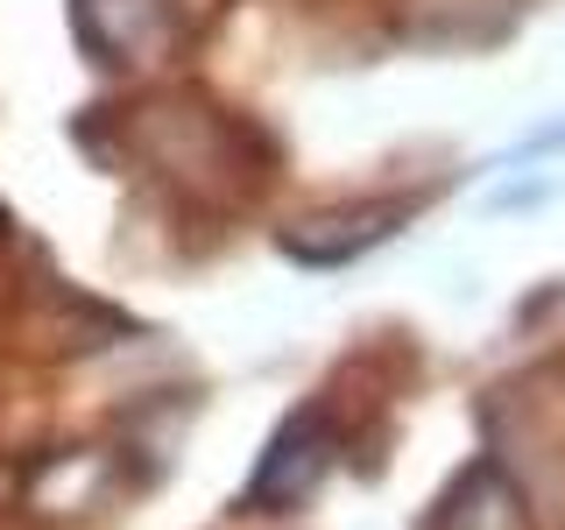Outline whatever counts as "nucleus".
I'll use <instances>...</instances> for the list:
<instances>
[{
    "label": "nucleus",
    "mask_w": 565,
    "mask_h": 530,
    "mask_svg": "<svg viewBox=\"0 0 565 530\" xmlns=\"http://www.w3.org/2000/svg\"><path fill=\"white\" fill-rule=\"evenodd\" d=\"M552 149H565V120H558V128H537L523 141V156H552Z\"/></svg>",
    "instance_id": "nucleus-6"
},
{
    "label": "nucleus",
    "mask_w": 565,
    "mask_h": 530,
    "mask_svg": "<svg viewBox=\"0 0 565 530\" xmlns=\"http://www.w3.org/2000/svg\"><path fill=\"white\" fill-rule=\"evenodd\" d=\"M452 523L459 530H516V495H509L494 474L481 467L467 488H459V502H452Z\"/></svg>",
    "instance_id": "nucleus-5"
},
{
    "label": "nucleus",
    "mask_w": 565,
    "mask_h": 530,
    "mask_svg": "<svg viewBox=\"0 0 565 530\" xmlns=\"http://www.w3.org/2000/svg\"><path fill=\"white\" fill-rule=\"evenodd\" d=\"M403 29L417 35V43H494L509 22H516V0H403Z\"/></svg>",
    "instance_id": "nucleus-4"
},
{
    "label": "nucleus",
    "mask_w": 565,
    "mask_h": 530,
    "mask_svg": "<svg viewBox=\"0 0 565 530\" xmlns=\"http://www.w3.org/2000/svg\"><path fill=\"white\" fill-rule=\"evenodd\" d=\"M326 467H332V417L326 411H297L269 438L255 481H247V502H255V509H297L318 488V474H326Z\"/></svg>",
    "instance_id": "nucleus-1"
},
{
    "label": "nucleus",
    "mask_w": 565,
    "mask_h": 530,
    "mask_svg": "<svg viewBox=\"0 0 565 530\" xmlns=\"http://www.w3.org/2000/svg\"><path fill=\"white\" fill-rule=\"evenodd\" d=\"M71 22L99 64H149L170 43V0H71Z\"/></svg>",
    "instance_id": "nucleus-2"
},
{
    "label": "nucleus",
    "mask_w": 565,
    "mask_h": 530,
    "mask_svg": "<svg viewBox=\"0 0 565 530\" xmlns=\"http://www.w3.org/2000/svg\"><path fill=\"white\" fill-rule=\"evenodd\" d=\"M403 199H361V205H332V212H311V220H297L290 234H282V255H297V262H318V269H332V262H347V255H367L375 241L396 234V220H403Z\"/></svg>",
    "instance_id": "nucleus-3"
}]
</instances>
